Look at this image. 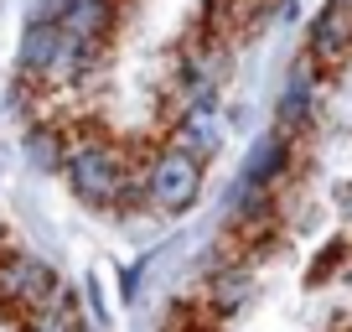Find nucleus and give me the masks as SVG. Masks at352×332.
<instances>
[{"label": "nucleus", "mask_w": 352, "mask_h": 332, "mask_svg": "<svg viewBox=\"0 0 352 332\" xmlns=\"http://www.w3.org/2000/svg\"><path fill=\"white\" fill-rule=\"evenodd\" d=\"M171 145H182L197 161H212L223 151V110L218 104H182V114L171 120Z\"/></svg>", "instance_id": "8"}, {"label": "nucleus", "mask_w": 352, "mask_h": 332, "mask_svg": "<svg viewBox=\"0 0 352 332\" xmlns=\"http://www.w3.org/2000/svg\"><path fill=\"white\" fill-rule=\"evenodd\" d=\"M67 6H73V0H21V16H26V21H57V26H63Z\"/></svg>", "instance_id": "15"}, {"label": "nucleus", "mask_w": 352, "mask_h": 332, "mask_svg": "<svg viewBox=\"0 0 352 332\" xmlns=\"http://www.w3.org/2000/svg\"><path fill=\"white\" fill-rule=\"evenodd\" d=\"M21 332H94L88 327V311H83V301L73 296V291H57L52 301H47L42 311H26V322H21Z\"/></svg>", "instance_id": "12"}, {"label": "nucleus", "mask_w": 352, "mask_h": 332, "mask_svg": "<svg viewBox=\"0 0 352 332\" xmlns=\"http://www.w3.org/2000/svg\"><path fill=\"white\" fill-rule=\"evenodd\" d=\"M83 311H88V317H94V327H99V332H109V307H104V286H99V276H88L83 280Z\"/></svg>", "instance_id": "14"}, {"label": "nucleus", "mask_w": 352, "mask_h": 332, "mask_svg": "<svg viewBox=\"0 0 352 332\" xmlns=\"http://www.w3.org/2000/svg\"><path fill=\"white\" fill-rule=\"evenodd\" d=\"M63 182H67V192L94 213L124 208V203H145L140 198V172L130 166L124 145H114L109 135H83V141L67 145Z\"/></svg>", "instance_id": "1"}, {"label": "nucleus", "mask_w": 352, "mask_h": 332, "mask_svg": "<svg viewBox=\"0 0 352 332\" xmlns=\"http://www.w3.org/2000/svg\"><path fill=\"white\" fill-rule=\"evenodd\" d=\"M57 291H63V280H57L52 260L32 255V249H6L0 255V301L16 307L21 317L26 311H42Z\"/></svg>", "instance_id": "4"}, {"label": "nucleus", "mask_w": 352, "mask_h": 332, "mask_svg": "<svg viewBox=\"0 0 352 332\" xmlns=\"http://www.w3.org/2000/svg\"><path fill=\"white\" fill-rule=\"evenodd\" d=\"M228 83V52L218 42H192L182 52V99L187 104H218Z\"/></svg>", "instance_id": "6"}, {"label": "nucleus", "mask_w": 352, "mask_h": 332, "mask_svg": "<svg viewBox=\"0 0 352 332\" xmlns=\"http://www.w3.org/2000/svg\"><path fill=\"white\" fill-rule=\"evenodd\" d=\"M321 68H327V63H316L306 47L290 57L285 78H280V99H275V130L296 135V130H306V125L316 120V104H321Z\"/></svg>", "instance_id": "5"}, {"label": "nucleus", "mask_w": 352, "mask_h": 332, "mask_svg": "<svg viewBox=\"0 0 352 332\" xmlns=\"http://www.w3.org/2000/svg\"><path fill=\"white\" fill-rule=\"evenodd\" d=\"M63 26L73 37H83V42L104 47L114 37V26H120V0H73L63 16Z\"/></svg>", "instance_id": "11"}, {"label": "nucleus", "mask_w": 352, "mask_h": 332, "mask_svg": "<svg viewBox=\"0 0 352 332\" xmlns=\"http://www.w3.org/2000/svg\"><path fill=\"white\" fill-rule=\"evenodd\" d=\"M290 166H296V156H290V135L270 125L264 135H254V141H249V156H243L239 177L254 182V187H270V192H275V182L285 177Z\"/></svg>", "instance_id": "9"}, {"label": "nucleus", "mask_w": 352, "mask_h": 332, "mask_svg": "<svg viewBox=\"0 0 352 332\" xmlns=\"http://www.w3.org/2000/svg\"><path fill=\"white\" fill-rule=\"evenodd\" d=\"M208 161H197V156H187L182 145H166V151H155L151 161L140 166V198L151 213H161V218H182V213L197 208L202 187H208V172H202Z\"/></svg>", "instance_id": "3"}, {"label": "nucleus", "mask_w": 352, "mask_h": 332, "mask_svg": "<svg viewBox=\"0 0 352 332\" xmlns=\"http://www.w3.org/2000/svg\"><path fill=\"white\" fill-rule=\"evenodd\" d=\"M0 255H6V223H0Z\"/></svg>", "instance_id": "16"}, {"label": "nucleus", "mask_w": 352, "mask_h": 332, "mask_svg": "<svg viewBox=\"0 0 352 332\" xmlns=\"http://www.w3.org/2000/svg\"><path fill=\"white\" fill-rule=\"evenodd\" d=\"M21 156H26V166H32L36 177H63V161H67V141H63V130L57 125H47V120H26V135H21Z\"/></svg>", "instance_id": "10"}, {"label": "nucleus", "mask_w": 352, "mask_h": 332, "mask_svg": "<svg viewBox=\"0 0 352 332\" xmlns=\"http://www.w3.org/2000/svg\"><path fill=\"white\" fill-rule=\"evenodd\" d=\"M249 296H254V276L243 265H233V270H218V276L208 280V301H212V311H239V307H249Z\"/></svg>", "instance_id": "13"}, {"label": "nucleus", "mask_w": 352, "mask_h": 332, "mask_svg": "<svg viewBox=\"0 0 352 332\" xmlns=\"http://www.w3.org/2000/svg\"><path fill=\"white\" fill-rule=\"evenodd\" d=\"M306 52L316 63H342L352 52V0H327L306 21Z\"/></svg>", "instance_id": "7"}, {"label": "nucleus", "mask_w": 352, "mask_h": 332, "mask_svg": "<svg viewBox=\"0 0 352 332\" xmlns=\"http://www.w3.org/2000/svg\"><path fill=\"white\" fill-rule=\"evenodd\" d=\"M99 47L73 37L57 21H26L21 42H16V73H21L26 89H67L94 68Z\"/></svg>", "instance_id": "2"}]
</instances>
